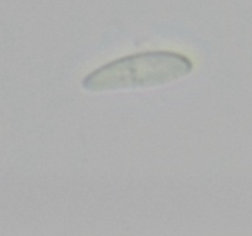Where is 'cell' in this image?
<instances>
[{
  "label": "cell",
  "mask_w": 252,
  "mask_h": 236,
  "mask_svg": "<svg viewBox=\"0 0 252 236\" xmlns=\"http://www.w3.org/2000/svg\"><path fill=\"white\" fill-rule=\"evenodd\" d=\"M192 69V62L180 53H138L94 70L82 80V88L91 92L155 88L188 75Z\"/></svg>",
  "instance_id": "cell-1"
}]
</instances>
